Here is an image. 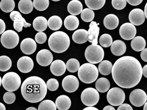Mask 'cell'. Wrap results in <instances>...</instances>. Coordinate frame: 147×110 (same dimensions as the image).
<instances>
[{
  "label": "cell",
  "instance_id": "cell-52",
  "mask_svg": "<svg viewBox=\"0 0 147 110\" xmlns=\"http://www.w3.org/2000/svg\"><path fill=\"white\" fill-rule=\"evenodd\" d=\"M144 14H145V17L147 19V2L145 4V7H144Z\"/></svg>",
  "mask_w": 147,
  "mask_h": 110
},
{
  "label": "cell",
  "instance_id": "cell-41",
  "mask_svg": "<svg viewBox=\"0 0 147 110\" xmlns=\"http://www.w3.org/2000/svg\"><path fill=\"white\" fill-rule=\"evenodd\" d=\"M3 100L7 104H13L16 100V95L13 92L8 91L4 94Z\"/></svg>",
  "mask_w": 147,
  "mask_h": 110
},
{
  "label": "cell",
  "instance_id": "cell-26",
  "mask_svg": "<svg viewBox=\"0 0 147 110\" xmlns=\"http://www.w3.org/2000/svg\"><path fill=\"white\" fill-rule=\"evenodd\" d=\"M48 26V21L43 16H38L34 19L33 26L35 30L38 32L45 31Z\"/></svg>",
  "mask_w": 147,
  "mask_h": 110
},
{
  "label": "cell",
  "instance_id": "cell-40",
  "mask_svg": "<svg viewBox=\"0 0 147 110\" xmlns=\"http://www.w3.org/2000/svg\"><path fill=\"white\" fill-rule=\"evenodd\" d=\"M47 88L50 91H55L57 90L59 87V83L57 79L55 78H51L47 81Z\"/></svg>",
  "mask_w": 147,
  "mask_h": 110
},
{
  "label": "cell",
  "instance_id": "cell-30",
  "mask_svg": "<svg viewBox=\"0 0 147 110\" xmlns=\"http://www.w3.org/2000/svg\"><path fill=\"white\" fill-rule=\"evenodd\" d=\"M112 64L108 60H104L100 62L98 65L99 72L103 75H108L112 73Z\"/></svg>",
  "mask_w": 147,
  "mask_h": 110
},
{
  "label": "cell",
  "instance_id": "cell-6",
  "mask_svg": "<svg viewBox=\"0 0 147 110\" xmlns=\"http://www.w3.org/2000/svg\"><path fill=\"white\" fill-rule=\"evenodd\" d=\"M21 83L20 76L15 72H8L2 78L3 88L6 90L10 92H14L18 90L20 87Z\"/></svg>",
  "mask_w": 147,
  "mask_h": 110
},
{
  "label": "cell",
  "instance_id": "cell-10",
  "mask_svg": "<svg viewBox=\"0 0 147 110\" xmlns=\"http://www.w3.org/2000/svg\"><path fill=\"white\" fill-rule=\"evenodd\" d=\"M129 101L134 106L140 107L146 103L147 95L145 92L141 89L133 90L130 94Z\"/></svg>",
  "mask_w": 147,
  "mask_h": 110
},
{
  "label": "cell",
  "instance_id": "cell-29",
  "mask_svg": "<svg viewBox=\"0 0 147 110\" xmlns=\"http://www.w3.org/2000/svg\"><path fill=\"white\" fill-rule=\"evenodd\" d=\"M111 84L108 79L101 77L97 80L95 82V87L98 92L101 93L107 92L110 88Z\"/></svg>",
  "mask_w": 147,
  "mask_h": 110
},
{
  "label": "cell",
  "instance_id": "cell-38",
  "mask_svg": "<svg viewBox=\"0 0 147 110\" xmlns=\"http://www.w3.org/2000/svg\"><path fill=\"white\" fill-rule=\"evenodd\" d=\"M34 7L38 11H43L46 10L49 5V0H34Z\"/></svg>",
  "mask_w": 147,
  "mask_h": 110
},
{
  "label": "cell",
  "instance_id": "cell-48",
  "mask_svg": "<svg viewBox=\"0 0 147 110\" xmlns=\"http://www.w3.org/2000/svg\"><path fill=\"white\" fill-rule=\"evenodd\" d=\"M142 74L144 77L147 78V64L144 65L142 68Z\"/></svg>",
  "mask_w": 147,
  "mask_h": 110
},
{
  "label": "cell",
  "instance_id": "cell-37",
  "mask_svg": "<svg viewBox=\"0 0 147 110\" xmlns=\"http://www.w3.org/2000/svg\"><path fill=\"white\" fill-rule=\"evenodd\" d=\"M57 106L54 101L50 100H45L40 103L38 107V110H56Z\"/></svg>",
  "mask_w": 147,
  "mask_h": 110
},
{
  "label": "cell",
  "instance_id": "cell-51",
  "mask_svg": "<svg viewBox=\"0 0 147 110\" xmlns=\"http://www.w3.org/2000/svg\"><path fill=\"white\" fill-rule=\"evenodd\" d=\"M0 110H5L6 108L5 105L2 103H0Z\"/></svg>",
  "mask_w": 147,
  "mask_h": 110
},
{
  "label": "cell",
  "instance_id": "cell-3",
  "mask_svg": "<svg viewBox=\"0 0 147 110\" xmlns=\"http://www.w3.org/2000/svg\"><path fill=\"white\" fill-rule=\"evenodd\" d=\"M70 43V39L68 35L62 31H57L52 33L48 41L51 50L58 53L66 51L69 47Z\"/></svg>",
  "mask_w": 147,
  "mask_h": 110
},
{
  "label": "cell",
  "instance_id": "cell-43",
  "mask_svg": "<svg viewBox=\"0 0 147 110\" xmlns=\"http://www.w3.org/2000/svg\"><path fill=\"white\" fill-rule=\"evenodd\" d=\"M47 37L46 34L43 32L37 33L35 36V40L39 44H43L47 40Z\"/></svg>",
  "mask_w": 147,
  "mask_h": 110
},
{
  "label": "cell",
  "instance_id": "cell-2",
  "mask_svg": "<svg viewBox=\"0 0 147 110\" xmlns=\"http://www.w3.org/2000/svg\"><path fill=\"white\" fill-rule=\"evenodd\" d=\"M47 85L45 81L37 76L26 78L21 86V92L23 98L30 103L42 101L47 93Z\"/></svg>",
  "mask_w": 147,
  "mask_h": 110
},
{
  "label": "cell",
  "instance_id": "cell-35",
  "mask_svg": "<svg viewBox=\"0 0 147 110\" xmlns=\"http://www.w3.org/2000/svg\"><path fill=\"white\" fill-rule=\"evenodd\" d=\"M66 66L68 71L71 73H75L80 68V63L76 58H70L67 62Z\"/></svg>",
  "mask_w": 147,
  "mask_h": 110
},
{
  "label": "cell",
  "instance_id": "cell-11",
  "mask_svg": "<svg viewBox=\"0 0 147 110\" xmlns=\"http://www.w3.org/2000/svg\"><path fill=\"white\" fill-rule=\"evenodd\" d=\"M80 85L77 77L73 75L67 76L63 78L62 82L63 88L66 92L72 93L78 89Z\"/></svg>",
  "mask_w": 147,
  "mask_h": 110
},
{
  "label": "cell",
  "instance_id": "cell-5",
  "mask_svg": "<svg viewBox=\"0 0 147 110\" xmlns=\"http://www.w3.org/2000/svg\"><path fill=\"white\" fill-rule=\"evenodd\" d=\"M104 55V50L98 45H91L87 47L85 51V57L87 61L93 64L101 62Z\"/></svg>",
  "mask_w": 147,
  "mask_h": 110
},
{
  "label": "cell",
  "instance_id": "cell-27",
  "mask_svg": "<svg viewBox=\"0 0 147 110\" xmlns=\"http://www.w3.org/2000/svg\"><path fill=\"white\" fill-rule=\"evenodd\" d=\"M131 48L136 52L142 51L146 46L145 39L141 36H137L132 39L131 42Z\"/></svg>",
  "mask_w": 147,
  "mask_h": 110
},
{
  "label": "cell",
  "instance_id": "cell-50",
  "mask_svg": "<svg viewBox=\"0 0 147 110\" xmlns=\"http://www.w3.org/2000/svg\"><path fill=\"white\" fill-rule=\"evenodd\" d=\"M83 110H98V108H96V107H94L92 106H88V107H86V108L83 109Z\"/></svg>",
  "mask_w": 147,
  "mask_h": 110
},
{
  "label": "cell",
  "instance_id": "cell-32",
  "mask_svg": "<svg viewBox=\"0 0 147 110\" xmlns=\"http://www.w3.org/2000/svg\"><path fill=\"white\" fill-rule=\"evenodd\" d=\"M85 1L89 8L92 10H98L104 7L106 0H85Z\"/></svg>",
  "mask_w": 147,
  "mask_h": 110
},
{
  "label": "cell",
  "instance_id": "cell-28",
  "mask_svg": "<svg viewBox=\"0 0 147 110\" xmlns=\"http://www.w3.org/2000/svg\"><path fill=\"white\" fill-rule=\"evenodd\" d=\"M34 7L33 2L32 0H20L19 2V9L21 13L25 14L31 13Z\"/></svg>",
  "mask_w": 147,
  "mask_h": 110
},
{
  "label": "cell",
  "instance_id": "cell-12",
  "mask_svg": "<svg viewBox=\"0 0 147 110\" xmlns=\"http://www.w3.org/2000/svg\"><path fill=\"white\" fill-rule=\"evenodd\" d=\"M10 18L13 21L14 29L18 32H22L23 27H30L31 24L27 23L24 18L18 11H13L10 15Z\"/></svg>",
  "mask_w": 147,
  "mask_h": 110
},
{
  "label": "cell",
  "instance_id": "cell-19",
  "mask_svg": "<svg viewBox=\"0 0 147 110\" xmlns=\"http://www.w3.org/2000/svg\"><path fill=\"white\" fill-rule=\"evenodd\" d=\"M67 66L65 63L61 60H56L51 63L50 70L56 76H61L65 73Z\"/></svg>",
  "mask_w": 147,
  "mask_h": 110
},
{
  "label": "cell",
  "instance_id": "cell-13",
  "mask_svg": "<svg viewBox=\"0 0 147 110\" xmlns=\"http://www.w3.org/2000/svg\"><path fill=\"white\" fill-rule=\"evenodd\" d=\"M119 33L122 38L125 40H130L134 38L136 34V28L132 23L127 22L121 26Z\"/></svg>",
  "mask_w": 147,
  "mask_h": 110
},
{
  "label": "cell",
  "instance_id": "cell-4",
  "mask_svg": "<svg viewBox=\"0 0 147 110\" xmlns=\"http://www.w3.org/2000/svg\"><path fill=\"white\" fill-rule=\"evenodd\" d=\"M98 69L93 64L86 63L82 64L78 70V75L82 82L90 84L94 82L98 76Z\"/></svg>",
  "mask_w": 147,
  "mask_h": 110
},
{
  "label": "cell",
  "instance_id": "cell-7",
  "mask_svg": "<svg viewBox=\"0 0 147 110\" xmlns=\"http://www.w3.org/2000/svg\"><path fill=\"white\" fill-rule=\"evenodd\" d=\"M99 94L97 89L93 88H87L84 89L81 95L82 103L87 106H94L99 100Z\"/></svg>",
  "mask_w": 147,
  "mask_h": 110
},
{
  "label": "cell",
  "instance_id": "cell-55",
  "mask_svg": "<svg viewBox=\"0 0 147 110\" xmlns=\"http://www.w3.org/2000/svg\"><path fill=\"white\" fill-rule=\"evenodd\" d=\"M51 1H61V0H51Z\"/></svg>",
  "mask_w": 147,
  "mask_h": 110
},
{
  "label": "cell",
  "instance_id": "cell-53",
  "mask_svg": "<svg viewBox=\"0 0 147 110\" xmlns=\"http://www.w3.org/2000/svg\"><path fill=\"white\" fill-rule=\"evenodd\" d=\"M37 110V108H35V107H28V108H27V109H26V110Z\"/></svg>",
  "mask_w": 147,
  "mask_h": 110
},
{
  "label": "cell",
  "instance_id": "cell-9",
  "mask_svg": "<svg viewBox=\"0 0 147 110\" xmlns=\"http://www.w3.org/2000/svg\"><path fill=\"white\" fill-rule=\"evenodd\" d=\"M107 99L109 104L118 106L123 104L125 99V94L123 89L118 87H113L109 90Z\"/></svg>",
  "mask_w": 147,
  "mask_h": 110
},
{
  "label": "cell",
  "instance_id": "cell-47",
  "mask_svg": "<svg viewBox=\"0 0 147 110\" xmlns=\"http://www.w3.org/2000/svg\"><path fill=\"white\" fill-rule=\"evenodd\" d=\"M0 26H1L0 34H2L5 32V30L6 25L5 21L1 19H0Z\"/></svg>",
  "mask_w": 147,
  "mask_h": 110
},
{
  "label": "cell",
  "instance_id": "cell-18",
  "mask_svg": "<svg viewBox=\"0 0 147 110\" xmlns=\"http://www.w3.org/2000/svg\"><path fill=\"white\" fill-rule=\"evenodd\" d=\"M98 25L99 23L97 24V22L94 21H92L89 25L88 41L93 45H97L98 44V37L100 31Z\"/></svg>",
  "mask_w": 147,
  "mask_h": 110
},
{
  "label": "cell",
  "instance_id": "cell-24",
  "mask_svg": "<svg viewBox=\"0 0 147 110\" xmlns=\"http://www.w3.org/2000/svg\"><path fill=\"white\" fill-rule=\"evenodd\" d=\"M82 3L78 0H72L68 4V11L72 15H78L82 13Z\"/></svg>",
  "mask_w": 147,
  "mask_h": 110
},
{
  "label": "cell",
  "instance_id": "cell-31",
  "mask_svg": "<svg viewBox=\"0 0 147 110\" xmlns=\"http://www.w3.org/2000/svg\"><path fill=\"white\" fill-rule=\"evenodd\" d=\"M62 24L61 19L57 15L51 16L48 20L49 27L53 31H57L60 29L62 26Z\"/></svg>",
  "mask_w": 147,
  "mask_h": 110
},
{
  "label": "cell",
  "instance_id": "cell-46",
  "mask_svg": "<svg viewBox=\"0 0 147 110\" xmlns=\"http://www.w3.org/2000/svg\"><path fill=\"white\" fill-rule=\"evenodd\" d=\"M141 58L143 61L147 62V48H144L141 52Z\"/></svg>",
  "mask_w": 147,
  "mask_h": 110
},
{
  "label": "cell",
  "instance_id": "cell-20",
  "mask_svg": "<svg viewBox=\"0 0 147 110\" xmlns=\"http://www.w3.org/2000/svg\"><path fill=\"white\" fill-rule=\"evenodd\" d=\"M111 51L116 56H121L123 55L126 50L125 43L121 40H116L113 42L111 45Z\"/></svg>",
  "mask_w": 147,
  "mask_h": 110
},
{
  "label": "cell",
  "instance_id": "cell-49",
  "mask_svg": "<svg viewBox=\"0 0 147 110\" xmlns=\"http://www.w3.org/2000/svg\"><path fill=\"white\" fill-rule=\"evenodd\" d=\"M103 110H115V109L114 107H112V106L111 105H108L107 106L105 107L104 108H103Z\"/></svg>",
  "mask_w": 147,
  "mask_h": 110
},
{
  "label": "cell",
  "instance_id": "cell-44",
  "mask_svg": "<svg viewBox=\"0 0 147 110\" xmlns=\"http://www.w3.org/2000/svg\"><path fill=\"white\" fill-rule=\"evenodd\" d=\"M132 110L133 108L131 107V106L129 104H122L118 107L117 108V110Z\"/></svg>",
  "mask_w": 147,
  "mask_h": 110
},
{
  "label": "cell",
  "instance_id": "cell-16",
  "mask_svg": "<svg viewBox=\"0 0 147 110\" xmlns=\"http://www.w3.org/2000/svg\"><path fill=\"white\" fill-rule=\"evenodd\" d=\"M17 67L22 73H29L33 69L34 62L30 57L24 56L19 58L17 63Z\"/></svg>",
  "mask_w": 147,
  "mask_h": 110
},
{
  "label": "cell",
  "instance_id": "cell-17",
  "mask_svg": "<svg viewBox=\"0 0 147 110\" xmlns=\"http://www.w3.org/2000/svg\"><path fill=\"white\" fill-rule=\"evenodd\" d=\"M20 47L23 53L26 55H31L36 51L37 44L36 41L33 39L26 38L22 40Z\"/></svg>",
  "mask_w": 147,
  "mask_h": 110
},
{
  "label": "cell",
  "instance_id": "cell-25",
  "mask_svg": "<svg viewBox=\"0 0 147 110\" xmlns=\"http://www.w3.org/2000/svg\"><path fill=\"white\" fill-rule=\"evenodd\" d=\"M80 24L79 19L75 15H69L67 16L64 21V25L66 29L69 31H74L78 28Z\"/></svg>",
  "mask_w": 147,
  "mask_h": 110
},
{
  "label": "cell",
  "instance_id": "cell-15",
  "mask_svg": "<svg viewBox=\"0 0 147 110\" xmlns=\"http://www.w3.org/2000/svg\"><path fill=\"white\" fill-rule=\"evenodd\" d=\"M144 12L139 8L132 9L129 15V19L131 23L135 25L138 26L142 25L145 20Z\"/></svg>",
  "mask_w": 147,
  "mask_h": 110
},
{
  "label": "cell",
  "instance_id": "cell-8",
  "mask_svg": "<svg viewBox=\"0 0 147 110\" xmlns=\"http://www.w3.org/2000/svg\"><path fill=\"white\" fill-rule=\"evenodd\" d=\"M1 41L2 46L8 49L15 48L19 42V36L16 32L12 30L5 31L1 36Z\"/></svg>",
  "mask_w": 147,
  "mask_h": 110
},
{
  "label": "cell",
  "instance_id": "cell-22",
  "mask_svg": "<svg viewBox=\"0 0 147 110\" xmlns=\"http://www.w3.org/2000/svg\"><path fill=\"white\" fill-rule=\"evenodd\" d=\"M119 20L117 15L113 14L107 15L104 18V25L109 30H113L117 27Z\"/></svg>",
  "mask_w": 147,
  "mask_h": 110
},
{
  "label": "cell",
  "instance_id": "cell-33",
  "mask_svg": "<svg viewBox=\"0 0 147 110\" xmlns=\"http://www.w3.org/2000/svg\"><path fill=\"white\" fill-rule=\"evenodd\" d=\"M15 7L14 0H1L0 3V7L5 13L12 12Z\"/></svg>",
  "mask_w": 147,
  "mask_h": 110
},
{
  "label": "cell",
  "instance_id": "cell-45",
  "mask_svg": "<svg viewBox=\"0 0 147 110\" xmlns=\"http://www.w3.org/2000/svg\"><path fill=\"white\" fill-rule=\"evenodd\" d=\"M143 0H126L127 2L131 6H136L142 3Z\"/></svg>",
  "mask_w": 147,
  "mask_h": 110
},
{
  "label": "cell",
  "instance_id": "cell-34",
  "mask_svg": "<svg viewBox=\"0 0 147 110\" xmlns=\"http://www.w3.org/2000/svg\"><path fill=\"white\" fill-rule=\"evenodd\" d=\"M12 66V61L9 57L2 56L0 57V71L2 72L9 70Z\"/></svg>",
  "mask_w": 147,
  "mask_h": 110
},
{
  "label": "cell",
  "instance_id": "cell-42",
  "mask_svg": "<svg viewBox=\"0 0 147 110\" xmlns=\"http://www.w3.org/2000/svg\"><path fill=\"white\" fill-rule=\"evenodd\" d=\"M126 1V0H112V5L115 9L121 10L125 7Z\"/></svg>",
  "mask_w": 147,
  "mask_h": 110
},
{
  "label": "cell",
  "instance_id": "cell-14",
  "mask_svg": "<svg viewBox=\"0 0 147 110\" xmlns=\"http://www.w3.org/2000/svg\"><path fill=\"white\" fill-rule=\"evenodd\" d=\"M53 56L51 52L47 49H43L39 51L36 55L38 63L42 66H49L52 63Z\"/></svg>",
  "mask_w": 147,
  "mask_h": 110
},
{
  "label": "cell",
  "instance_id": "cell-54",
  "mask_svg": "<svg viewBox=\"0 0 147 110\" xmlns=\"http://www.w3.org/2000/svg\"><path fill=\"white\" fill-rule=\"evenodd\" d=\"M143 110H147V101L144 104V106Z\"/></svg>",
  "mask_w": 147,
  "mask_h": 110
},
{
  "label": "cell",
  "instance_id": "cell-36",
  "mask_svg": "<svg viewBox=\"0 0 147 110\" xmlns=\"http://www.w3.org/2000/svg\"><path fill=\"white\" fill-rule=\"evenodd\" d=\"M81 17L82 19L85 22L92 21L94 19V12L89 8L84 9L81 13Z\"/></svg>",
  "mask_w": 147,
  "mask_h": 110
},
{
  "label": "cell",
  "instance_id": "cell-23",
  "mask_svg": "<svg viewBox=\"0 0 147 110\" xmlns=\"http://www.w3.org/2000/svg\"><path fill=\"white\" fill-rule=\"evenodd\" d=\"M55 104L58 110H67L71 106V100L67 95H60L56 100Z\"/></svg>",
  "mask_w": 147,
  "mask_h": 110
},
{
  "label": "cell",
  "instance_id": "cell-39",
  "mask_svg": "<svg viewBox=\"0 0 147 110\" xmlns=\"http://www.w3.org/2000/svg\"><path fill=\"white\" fill-rule=\"evenodd\" d=\"M99 41L102 47L107 48L111 46L112 44L113 38L110 34H105L100 36Z\"/></svg>",
  "mask_w": 147,
  "mask_h": 110
},
{
  "label": "cell",
  "instance_id": "cell-1",
  "mask_svg": "<svg viewBox=\"0 0 147 110\" xmlns=\"http://www.w3.org/2000/svg\"><path fill=\"white\" fill-rule=\"evenodd\" d=\"M111 73L113 79L118 86L123 88H131L140 82L142 68L136 58L125 56L114 63Z\"/></svg>",
  "mask_w": 147,
  "mask_h": 110
},
{
  "label": "cell",
  "instance_id": "cell-21",
  "mask_svg": "<svg viewBox=\"0 0 147 110\" xmlns=\"http://www.w3.org/2000/svg\"><path fill=\"white\" fill-rule=\"evenodd\" d=\"M72 39L75 43L78 44H83L88 40V31L84 29L76 30L72 35Z\"/></svg>",
  "mask_w": 147,
  "mask_h": 110
}]
</instances>
